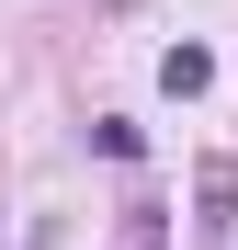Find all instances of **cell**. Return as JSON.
<instances>
[{
	"instance_id": "obj_1",
	"label": "cell",
	"mask_w": 238,
	"mask_h": 250,
	"mask_svg": "<svg viewBox=\"0 0 238 250\" xmlns=\"http://www.w3.org/2000/svg\"><path fill=\"white\" fill-rule=\"evenodd\" d=\"M159 91H170V103H204L216 91V57L204 46H170V57H159Z\"/></svg>"
}]
</instances>
